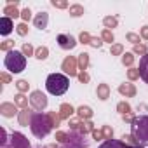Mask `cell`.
I'll return each mask as SVG.
<instances>
[{"label":"cell","instance_id":"1","mask_svg":"<svg viewBox=\"0 0 148 148\" xmlns=\"http://www.w3.org/2000/svg\"><path fill=\"white\" fill-rule=\"evenodd\" d=\"M30 129L33 132V136H37L38 139L45 138L54 127H52V122L49 119V115L42 113V112H33L32 115V122H30Z\"/></svg>","mask_w":148,"mask_h":148},{"label":"cell","instance_id":"2","mask_svg":"<svg viewBox=\"0 0 148 148\" xmlns=\"http://www.w3.org/2000/svg\"><path fill=\"white\" fill-rule=\"evenodd\" d=\"M70 87V80L63 73H51L45 80V89L52 94V96H61L68 91Z\"/></svg>","mask_w":148,"mask_h":148},{"label":"cell","instance_id":"3","mask_svg":"<svg viewBox=\"0 0 148 148\" xmlns=\"http://www.w3.org/2000/svg\"><path fill=\"white\" fill-rule=\"evenodd\" d=\"M131 134L141 146H148V115L136 117V120L131 124Z\"/></svg>","mask_w":148,"mask_h":148},{"label":"cell","instance_id":"4","mask_svg":"<svg viewBox=\"0 0 148 148\" xmlns=\"http://www.w3.org/2000/svg\"><path fill=\"white\" fill-rule=\"evenodd\" d=\"M4 64L9 71L12 73H21L25 68H26V56L19 51H11L7 52L5 59H4Z\"/></svg>","mask_w":148,"mask_h":148},{"label":"cell","instance_id":"5","mask_svg":"<svg viewBox=\"0 0 148 148\" xmlns=\"http://www.w3.org/2000/svg\"><path fill=\"white\" fill-rule=\"evenodd\" d=\"M63 146H64V148H87L86 134L75 132V131L68 132V139H66V143H64Z\"/></svg>","mask_w":148,"mask_h":148},{"label":"cell","instance_id":"6","mask_svg":"<svg viewBox=\"0 0 148 148\" xmlns=\"http://www.w3.org/2000/svg\"><path fill=\"white\" fill-rule=\"evenodd\" d=\"M61 70L66 73V75L70 77H75L79 75V63H77V58H73V56H66L61 63Z\"/></svg>","mask_w":148,"mask_h":148},{"label":"cell","instance_id":"7","mask_svg":"<svg viewBox=\"0 0 148 148\" xmlns=\"http://www.w3.org/2000/svg\"><path fill=\"white\" fill-rule=\"evenodd\" d=\"M30 105L37 110V112H42L47 108V96L42 92V91H33L30 94Z\"/></svg>","mask_w":148,"mask_h":148},{"label":"cell","instance_id":"8","mask_svg":"<svg viewBox=\"0 0 148 148\" xmlns=\"http://www.w3.org/2000/svg\"><path fill=\"white\" fill-rule=\"evenodd\" d=\"M58 45L61 49H64V51H71L77 45V40L73 38L70 33H61V35H58Z\"/></svg>","mask_w":148,"mask_h":148},{"label":"cell","instance_id":"9","mask_svg":"<svg viewBox=\"0 0 148 148\" xmlns=\"http://www.w3.org/2000/svg\"><path fill=\"white\" fill-rule=\"evenodd\" d=\"M0 113H2L5 119H11L16 113H19L18 112V105L16 103H2V105H0Z\"/></svg>","mask_w":148,"mask_h":148},{"label":"cell","instance_id":"10","mask_svg":"<svg viewBox=\"0 0 148 148\" xmlns=\"http://www.w3.org/2000/svg\"><path fill=\"white\" fill-rule=\"evenodd\" d=\"M12 30H14V23H12V19L7 18V16H4L2 19H0V35L7 37Z\"/></svg>","mask_w":148,"mask_h":148},{"label":"cell","instance_id":"11","mask_svg":"<svg viewBox=\"0 0 148 148\" xmlns=\"http://www.w3.org/2000/svg\"><path fill=\"white\" fill-rule=\"evenodd\" d=\"M47 23H49V14H47L45 11L38 12V14L33 18V25H35V28H38V30L47 28Z\"/></svg>","mask_w":148,"mask_h":148},{"label":"cell","instance_id":"12","mask_svg":"<svg viewBox=\"0 0 148 148\" xmlns=\"http://www.w3.org/2000/svg\"><path fill=\"white\" fill-rule=\"evenodd\" d=\"M32 115H33V112H32L30 108L21 110V112L18 113V120H19V124H21V125H25V127H28V125H30V122H32Z\"/></svg>","mask_w":148,"mask_h":148},{"label":"cell","instance_id":"13","mask_svg":"<svg viewBox=\"0 0 148 148\" xmlns=\"http://www.w3.org/2000/svg\"><path fill=\"white\" fill-rule=\"evenodd\" d=\"M139 77L148 84V54H145L143 58H141V61H139Z\"/></svg>","mask_w":148,"mask_h":148},{"label":"cell","instance_id":"14","mask_svg":"<svg viewBox=\"0 0 148 148\" xmlns=\"http://www.w3.org/2000/svg\"><path fill=\"white\" fill-rule=\"evenodd\" d=\"M75 112H77V110L73 108L70 103H63V105L59 106V117H61V119H68V120H70L71 115L75 113Z\"/></svg>","mask_w":148,"mask_h":148},{"label":"cell","instance_id":"15","mask_svg":"<svg viewBox=\"0 0 148 148\" xmlns=\"http://www.w3.org/2000/svg\"><path fill=\"white\" fill-rule=\"evenodd\" d=\"M119 92L125 98H132V96H136V87H134V84H120Z\"/></svg>","mask_w":148,"mask_h":148},{"label":"cell","instance_id":"16","mask_svg":"<svg viewBox=\"0 0 148 148\" xmlns=\"http://www.w3.org/2000/svg\"><path fill=\"white\" fill-rule=\"evenodd\" d=\"M96 96L101 99V101H106L110 98V86L108 84H99L98 89H96Z\"/></svg>","mask_w":148,"mask_h":148},{"label":"cell","instance_id":"17","mask_svg":"<svg viewBox=\"0 0 148 148\" xmlns=\"http://www.w3.org/2000/svg\"><path fill=\"white\" fill-rule=\"evenodd\" d=\"M99 148H129L122 139H110V141H105L103 145H99Z\"/></svg>","mask_w":148,"mask_h":148},{"label":"cell","instance_id":"18","mask_svg":"<svg viewBox=\"0 0 148 148\" xmlns=\"http://www.w3.org/2000/svg\"><path fill=\"white\" fill-rule=\"evenodd\" d=\"M77 115H79V119H82V120H91V117H92V110L89 108V106H79L77 108Z\"/></svg>","mask_w":148,"mask_h":148},{"label":"cell","instance_id":"19","mask_svg":"<svg viewBox=\"0 0 148 148\" xmlns=\"http://www.w3.org/2000/svg\"><path fill=\"white\" fill-rule=\"evenodd\" d=\"M77 63H79V70H80V71H86V70H87V66H89V54H87V52L79 54Z\"/></svg>","mask_w":148,"mask_h":148},{"label":"cell","instance_id":"20","mask_svg":"<svg viewBox=\"0 0 148 148\" xmlns=\"http://www.w3.org/2000/svg\"><path fill=\"white\" fill-rule=\"evenodd\" d=\"M4 14L7 16V18H18V16H21V12L18 11V5H5L4 7Z\"/></svg>","mask_w":148,"mask_h":148},{"label":"cell","instance_id":"21","mask_svg":"<svg viewBox=\"0 0 148 148\" xmlns=\"http://www.w3.org/2000/svg\"><path fill=\"white\" fill-rule=\"evenodd\" d=\"M14 103H16L21 110L28 108V98H26L23 92H19V94H16V96H14Z\"/></svg>","mask_w":148,"mask_h":148},{"label":"cell","instance_id":"22","mask_svg":"<svg viewBox=\"0 0 148 148\" xmlns=\"http://www.w3.org/2000/svg\"><path fill=\"white\" fill-rule=\"evenodd\" d=\"M68 9H70V16H73V18H80V16L84 14V7H82L80 4H73V5H70Z\"/></svg>","mask_w":148,"mask_h":148},{"label":"cell","instance_id":"23","mask_svg":"<svg viewBox=\"0 0 148 148\" xmlns=\"http://www.w3.org/2000/svg\"><path fill=\"white\" fill-rule=\"evenodd\" d=\"M103 25H105V30L117 28V25H119V19H117L115 16H106V18L103 19Z\"/></svg>","mask_w":148,"mask_h":148},{"label":"cell","instance_id":"24","mask_svg":"<svg viewBox=\"0 0 148 148\" xmlns=\"http://www.w3.org/2000/svg\"><path fill=\"white\" fill-rule=\"evenodd\" d=\"M47 56H49V49H47L45 45H40V47L35 49V58H37V59L44 61V59H47Z\"/></svg>","mask_w":148,"mask_h":148},{"label":"cell","instance_id":"25","mask_svg":"<svg viewBox=\"0 0 148 148\" xmlns=\"http://www.w3.org/2000/svg\"><path fill=\"white\" fill-rule=\"evenodd\" d=\"M82 124H84V120H82V119H70V120H68L70 129H71V131H75V132H80Z\"/></svg>","mask_w":148,"mask_h":148},{"label":"cell","instance_id":"26","mask_svg":"<svg viewBox=\"0 0 148 148\" xmlns=\"http://www.w3.org/2000/svg\"><path fill=\"white\" fill-rule=\"evenodd\" d=\"M117 112H119L120 115H125V113H131V105H129L127 101H120V103L117 105Z\"/></svg>","mask_w":148,"mask_h":148},{"label":"cell","instance_id":"27","mask_svg":"<svg viewBox=\"0 0 148 148\" xmlns=\"http://www.w3.org/2000/svg\"><path fill=\"white\" fill-rule=\"evenodd\" d=\"M134 63V52H125L122 54V64L124 66H132Z\"/></svg>","mask_w":148,"mask_h":148},{"label":"cell","instance_id":"28","mask_svg":"<svg viewBox=\"0 0 148 148\" xmlns=\"http://www.w3.org/2000/svg\"><path fill=\"white\" fill-rule=\"evenodd\" d=\"M47 115H49V119H51V122H52V127H59V124H61L59 112H49Z\"/></svg>","mask_w":148,"mask_h":148},{"label":"cell","instance_id":"29","mask_svg":"<svg viewBox=\"0 0 148 148\" xmlns=\"http://www.w3.org/2000/svg\"><path fill=\"white\" fill-rule=\"evenodd\" d=\"M0 51H4V52L14 51V40H4L2 44H0Z\"/></svg>","mask_w":148,"mask_h":148},{"label":"cell","instance_id":"30","mask_svg":"<svg viewBox=\"0 0 148 148\" xmlns=\"http://www.w3.org/2000/svg\"><path fill=\"white\" fill-rule=\"evenodd\" d=\"M101 40H103V42H110V44H112V42L115 40V37H113V33H112V30H103V32H101Z\"/></svg>","mask_w":148,"mask_h":148},{"label":"cell","instance_id":"31","mask_svg":"<svg viewBox=\"0 0 148 148\" xmlns=\"http://www.w3.org/2000/svg\"><path fill=\"white\" fill-rule=\"evenodd\" d=\"M132 52H134V54H139V56L143 58L145 54H148V49H146V45H145V44H138V45H134Z\"/></svg>","mask_w":148,"mask_h":148},{"label":"cell","instance_id":"32","mask_svg":"<svg viewBox=\"0 0 148 148\" xmlns=\"http://www.w3.org/2000/svg\"><path fill=\"white\" fill-rule=\"evenodd\" d=\"M110 52H112V56H120V54L124 52V47H122V44H112V47H110Z\"/></svg>","mask_w":148,"mask_h":148},{"label":"cell","instance_id":"33","mask_svg":"<svg viewBox=\"0 0 148 148\" xmlns=\"http://www.w3.org/2000/svg\"><path fill=\"white\" fill-rule=\"evenodd\" d=\"M122 141H124L127 146H136V145H138V141L134 139L132 134H124V136H122Z\"/></svg>","mask_w":148,"mask_h":148},{"label":"cell","instance_id":"34","mask_svg":"<svg viewBox=\"0 0 148 148\" xmlns=\"http://www.w3.org/2000/svg\"><path fill=\"white\" fill-rule=\"evenodd\" d=\"M16 87H18V91H19V92H23V94H25V92L28 91L30 84H28V80H18V82H16Z\"/></svg>","mask_w":148,"mask_h":148},{"label":"cell","instance_id":"35","mask_svg":"<svg viewBox=\"0 0 148 148\" xmlns=\"http://www.w3.org/2000/svg\"><path fill=\"white\" fill-rule=\"evenodd\" d=\"M21 52H23L25 56H35V49H33L32 44H25L23 49H21Z\"/></svg>","mask_w":148,"mask_h":148},{"label":"cell","instance_id":"36","mask_svg":"<svg viewBox=\"0 0 148 148\" xmlns=\"http://www.w3.org/2000/svg\"><path fill=\"white\" fill-rule=\"evenodd\" d=\"M103 134H105V139L106 141H110V139H113V129L110 127V125H103Z\"/></svg>","mask_w":148,"mask_h":148},{"label":"cell","instance_id":"37","mask_svg":"<svg viewBox=\"0 0 148 148\" xmlns=\"http://www.w3.org/2000/svg\"><path fill=\"white\" fill-rule=\"evenodd\" d=\"M66 139H68V132H64V131H58V132H56V141H58V143L64 145Z\"/></svg>","mask_w":148,"mask_h":148},{"label":"cell","instance_id":"38","mask_svg":"<svg viewBox=\"0 0 148 148\" xmlns=\"http://www.w3.org/2000/svg\"><path fill=\"white\" fill-rule=\"evenodd\" d=\"M16 32H18V35L25 37V35L28 33V25H26V23H19V25L16 26Z\"/></svg>","mask_w":148,"mask_h":148},{"label":"cell","instance_id":"39","mask_svg":"<svg viewBox=\"0 0 148 148\" xmlns=\"http://www.w3.org/2000/svg\"><path fill=\"white\" fill-rule=\"evenodd\" d=\"M52 7H56V9H66L68 7V2L66 0H52Z\"/></svg>","mask_w":148,"mask_h":148},{"label":"cell","instance_id":"40","mask_svg":"<svg viewBox=\"0 0 148 148\" xmlns=\"http://www.w3.org/2000/svg\"><path fill=\"white\" fill-rule=\"evenodd\" d=\"M127 77H129V80H136V79H139V70H138V68H131V70L127 71Z\"/></svg>","mask_w":148,"mask_h":148},{"label":"cell","instance_id":"41","mask_svg":"<svg viewBox=\"0 0 148 148\" xmlns=\"http://www.w3.org/2000/svg\"><path fill=\"white\" fill-rule=\"evenodd\" d=\"M139 38H141V37H139L138 33H132V32H131V33H127V40H129L131 44H134V45H138V44H139Z\"/></svg>","mask_w":148,"mask_h":148},{"label":"cell","instance_id":"42","mask_svg":"<svg viewBox=\"0 0 148 148\" xmlns=\"http://www.w3.org/2000/svg\"><path fill=\"white\" fill-rule=\"evenodd\" d=\"M21 19H23L25 23L32 19V11H30V7H26V9H23V11H21Z\"/></svg>","mask_w":148,"mask_h":148},{"label":"cell","instance_id":"43","mask_svg":"<svg viewBox=\"0 0 148 148\" xmlns=\"http://www.w3.org/2000/svg\"><path fill=\"white\" fill-rule=\"evenodd\" d=\"M91 35L87 33V32H82L80 33V37H79V40H80V44H91Z\"/></svg>","mask_w":148,"mask_h":148},{"label":"cell","instance_id":"44","mask_svg":"<svg viewBox=\"0 0 148 148\" xmlns=\"http://www.w3.org/2000/svg\"><path fill=\"white\" fill-rule=\"evenodd\" d=\"M77 79H79V82H82V84H87V82L91 80V77L87 75V73H86V71H80V73H79V75H77Z\"/></svg>","mask_w":148,"mask_h":148},{"label":"cell","instance_id":"45","mask_svg":"<svg viewBox=\"0 0 148 148\" xmlns=\"http://www.w3.org/2000/svg\"><path fill=\"white\" fill-rule=\"evenodd\" d=\"M89 45H92V47L99 49V47L103 45V40H101V38H98V37H92V38H91V44H89Z\"/></svg>","mask_w":148,"mask_h":148},{"label":"cell","instance_id":"46","mask_svg":"<svg viewBox=\"0 0 148 148\" xmlns=\"http://www.w3.org/2000/svg\"><path fill=\"white\" fill-rule=\"evenodd\" d=\"M91 134H92V138H94L96 141H99V139H105V134H103V131H99V129H94Z\"/></svg>","mask_w":148,"mask_h":148},{"label":"cell","instance_id":"47","mask_svg":"<svg viewBox=\"0 0 148 148\" xmlns=\"http://www.w3.org/2000/svg\"><path fill=\"white\" fill-rule=\"evenodd\" d=\"M122 119H124V122H127V124H132V122L136 120V117H134V113H132V112H131V113L122 115Z\"/></svg>","mask_w":148,"mask_h":148},{"label":"cell","instance_id":"48","mask_svg":"<svg viewBox=\"0 0 148 148\" xmlns=\"http://www.w3.org/2000/svg\"><path fill=\"white\" fill-rule=\"evenodd\" d=\"M0 80H2L4 84H9V82L12 80V77L9 75V73H5V71H2V73H0Z\"/></svg>","mask_w":148,"mask_h":148},{"label":"cell","instance_id":"49","mask_svg":"<svg viewBox=\"0 0 148 148\" xmlns=\"http://www.w3.org/2000/svg\"><path fill=\"white\" fill-rule=\"evenodd\" d=\"M139 37H141V38H145V40H148V26H143V28H141Z\"/></svg>","mask_w":148,"mask_h":148},{"label":"cell","instance_id":"50","mask_svg":"<svg viewBox=\"0 0 148 148\" xmlns=\"http://www.w3.org/2000/svg\"><path fill=\"white\" fill-rule=\"evenodd\" d=\"M45 148H58V146H56V145H47Z\"/></svg>","mask_w":148,"mask_h":148},{"label":"cell","instance_id":"51","mask_svg":"<svg viewBox=\"0 0 148 148\" xmlns=\"http://www.w3.org/2000/svg\"><path fill=\"white\" fill-rule=\"evenodd\" d=\"M129 148H145V146H141V145H136V146H129Z\"/></svg>","mask_w":148,"mask_h":148}]
</instances>
